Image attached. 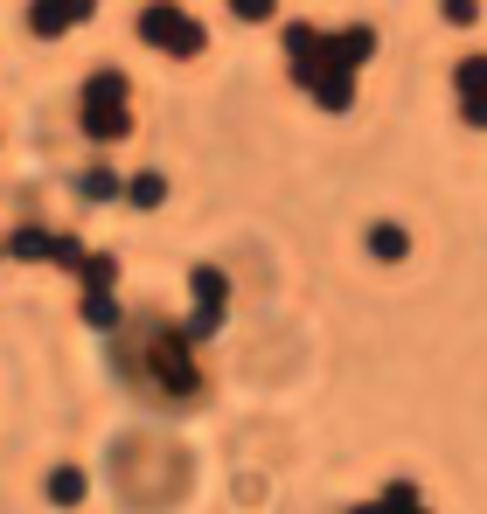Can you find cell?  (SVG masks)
Instances as JSON below:
<instances>
[{
    "label": "cell",
    "instance_id": "1",
    "mask_svg": "<svg viewBox=\"0 0 487 514\" xmlns=\"http://www.w3.org/2000/svg\"><path fill=\"white\" fill-rule=\"evenodd\" d=\"M91 91H98V98H91V132L105 139V132L126 126V105H119V91H126V84H119V77H98Z\"/></svg>",
    "mask_w": 487,
    "mask_h": 514
},
{
    "label": "cell",
    "instance_id": "2",
    "mask_svg": "<svg viewBox=\"0 0 487 514\" xmlns=\"http://www.w3.org/2000/svg\"><path fill=\"white\" fill-rule=\"evenodd\" d=\"M147 42H161V49L174 42V49L188 56L202 35H195V21H188V14H167V7H154V14H147Z\"/></svg>",
    "mask_w": 487,
    "mask_h": 514
},
{
    "label": "cell",
    "instance_id": "3",
    "mask_svg": "<svg viewBox=\"0 0 487 514\" xmlns=\"http://www.w3.org/2000/svg\"><path fill=\"white\" fill-rule=\"evenodd\" d=\"M91 0H35V28L49 35V28H63V21H77Z\"/></svg>",
    "mask_w": 487,
    "mask_h": 514
}]
</instances>
